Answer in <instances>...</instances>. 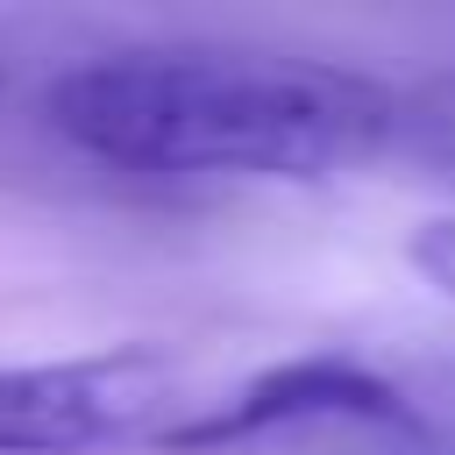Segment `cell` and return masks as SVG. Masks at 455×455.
Returning a JSON list of instances; mask_svg holds the SVG:
<instances>
[{"mask_svg": "<svg viewBox=\"0 0 455 455\" xmlns=\"http://www.w3.org/2000/svg\"><path fill=\"white\" fill-rule=\"evenodd\" d=\"M412 263H419V277H434L455 299V220H427L412 235Z\"/></svg>", "mask_w": 455, "mask_h": 455, "instance_id": "cell-4", "label": "cell"}, {"mask_svg": "<svg viewBox=\"0 0 455 455\" xmlns=\"http://www.w3.org/2000/svg\"><path fill=\"white\" fill-rule=\"evenodd\" d=\"M327 419L405 427L412 405L370 363H348V355H291V363L256 370L242 391L213 398L206 412H178L149 448L156 455H228V448H249V441H270V434H291V427H327Z\"/></svg>", "mask_w": 455, "mask_h": 455, "instance_id": "cell-3", "label": "cell"}, {"mask_svg": "<svg viewBox=\"0 0 455 455\" xmlns=\"http://www.w3.org/2000/svg\"><path fill=\"white\" fill-rule=\"evenodd\" d=\"M178 363L156 348H100L0 370V455H92L156 441L178 412Z\"/></svg>", "mask_w": 455, "mask_h": 455, "instance_id": "cell-2", "label": "cell"}, {"mask_svg": "<svg viewBox=\"0 0 455 455\" xmlns=\"http://www.w3.org/2000/svg\"><path fill=\"white\" fill-rule=\"evenodd\" d=\"M50 128L135 178H341L391 128V85L270 50H121L71 64L43 92Z\"/></svg>", "mask_w": 455, "mask_h": 455, "instance_id": "cell-1", "label": "cell"}]
</instances>
